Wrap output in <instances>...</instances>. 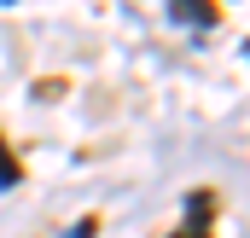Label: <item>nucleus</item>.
Returning <instances> with one entry per match:
<instances>
[{"instance_id":"f257e3e1","label":"nucleus","mask_w":250,"mask_h":238,"mask_svg":"<svg viewBox=\"0 0 250 238\" xmlns=\"http://www.w3.org/2000/svg\"><path fill=\"white\" fill-rule=\"evenodd\" d=\"M175 23H192V29H215V6L209 0H169Z\"/></svg>"},{"instance_id":"f03ea898","label":"nucleus","mask_w":250,"mask_h":238,"mask_svg":"<svg viewBox=\"0 0 250 238\" xmlns=\"http://www.w3.org/2000/svg\"><path fill=\"white\" fill-rule=\"evenodd\" d=\"M18 180H23V169H18V157L6 151V139H0V192H12Z\"/></svg>"}]
</instances>
